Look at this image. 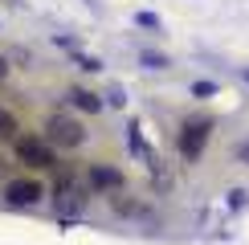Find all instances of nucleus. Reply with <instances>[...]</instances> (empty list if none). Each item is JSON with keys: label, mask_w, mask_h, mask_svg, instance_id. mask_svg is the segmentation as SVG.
I'll return each mask as SVG.
<instances>
[{"label": "nucleus", "mask_w": 249, "mask_h": 245, "mask_svg": "<svg viewBox=\"0 0 249 245\" xmlns=\"http://www.w3.org/2000/svg\"><path fill=\"white\" fill-rule=\"evenodd\" d=\"M17 135H20V122H17V115H13L8 106H0V139H8V143H13Z\"/></svg>", "instance_id": "6"}, {"label": "nucleus", "mask_w": 249, "mask_h": 245, "mask_svg": "<svg viewBox=\"0 0 249 245\" xmlns=\"http://www.w3.org/2000/svg\"><path fill=\"white\" fill-rule=\"evenodd\" d=\"M4 78H8V61L0 57V82H4Z\"/></svg>", "instance_id": "10"}, {"label": "nucleus", "mask_w": 249, "mask_h": 245, "mask_svg": "<svg viewBox=\"0 0 249 245\" xmlns=\"http://www.w3.org/2000/svg\"><path fill=\"white\" fill-rule=\"evenodd\" d=\"M41 196H45V188H41L37 180H13L4 188V200L13 204V209H25V204H37Z\"/></svg>", "instance_id": "4"}, {"label": "nucleus", "mask_w": 249, "mask_h": 245, "mask_svg": "<svg viewBox=\"0 0 249 245\" xmlns=\"http://www.w3.org/2000/svg\"><path fill=\"white\" fill-rule=\"evenodd\" d=\"M237 159H241V163H249V139L241 143V147H237Z\"/></svg>", "instance_id": "9"}, {"label": "nucleus", "mask_w": 249, "mask_h": 245, "mask_svg": "<svg viewBox=\"0 0 249 245\" xmlns=\"http://www.w3.org/2000/svg\"><path fill=\"white\" fill-rule=\"evenodd\" d=\"M90 184H94V188H102V192H110V188H123V172L107 168V163H94V168H90Z\"/></svg>", "instance_id": "5"}, {"label": "nucleus", "mask_w": 249, "mask_h": 245, "mask_svg": "<svg viewBox=\"0 0 249 245\" xmlns=\"http://www.w3.org/2000/svg\"><path fill=\"white\" fill-rule=\"evenodd\" d=\"M192 90H196V94H200V98H209V94H213V90H216V86H213V82H196V86H192Z\"/></svg>", "instance_id": "8"}, {"label": "nucleus", "mask_w": 249, "mask_h": 245, "mask_svg": "<svg viewBox=\"0 0 249 245\" xmlns=\"http://www.w3.org/2000/svg\"><path fill=\"white\" fill-rule=\"evenodd\" d=\"M0 176H4V163H0Z\"/></svg>", "instance_id": "11"}, {"label": "nucleus", "mask_w": 249, "mask_h": 245, "mask_svg": "<svg viewBox=\"0 0 249 245\" xmlns=\"http://www.w3.org/2000/svg\"><path fill=\"white\" fill-rule=\"evenodd\" d=\"M213 135V122L209 119H192V122H184V131H180V156L184 159H196L204 151V143H209Z\"/></svg>", "instance_id": "3"}, {"label": "nucleus", "mask_w": 249, "mask_h": 245, "mask_svg": "<svg viewBox=\"0 0 249 245\" xmlns=\"http://www.w3.org/2000/svg\"><path fill=\"white\" fill-rule=\"evenodd\" d=\"M245 78H249V74H245Z\"/></svg>", "instance_id": "12"}, {"label": "nucleus", "mask_w": 249, "mask_h": 245, "mask_svg": "<svg viewBox=\"0 0 249 245\" xmlns=\"http://www.w3.org/2000/svg\"><path fill=\"white\" fill-rule=\"evenodd\" d=\"M13 156L25 163V168H33V172H49V168H57L53 147H49L41 135H17V139H13Z\"/></svg>", "instance_id": "1"}, {"label": "nucleus", "mask_w": 249, "mask_h": 245, "mask_svg": "<svg viewBox=\"0 0 249 245\" xmlns=\"http://www.w3.org/2000/svg\"><path fill=\"white\" fill-rule=\"evenodd\" d=\"M70 102H74V106H82V110H90V115H94V110H102L98 94H90V90H70Z\"/></svg>", "instance_id": "7"}, {"label": "nucleus", "mask_w": 249, "mask_h": 245, "mask_svg": "<svg viewBox=\"0 0 249 245\" xmlns=\"http://www.w3.org/2000/svg\"><path fill=\"white\" fill-rule=\"evenodd\" d=\"M45 143L49 147H82L86 143V127L70 115H49L45 119Z\"/></svg>", "instance_id": "2"}]
</instances>
